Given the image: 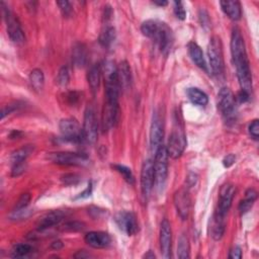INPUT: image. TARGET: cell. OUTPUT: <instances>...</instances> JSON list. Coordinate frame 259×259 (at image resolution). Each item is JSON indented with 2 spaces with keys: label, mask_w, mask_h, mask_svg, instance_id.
Here are the masks:
<instances>
[{
  "label": "cell",
  "mask_w": 259,
  "mask_h": 259,
  "mask_svg": "<svg viewBox=\"0 0 259 259\" xmlns=\"http://www.w3.org/2000/svg\"><path fill=\"white\" fill-rule=\"evenodd\" d=\"M235 98L233 92L228 87H223L218 94V108L226 120H231L235 115Z\"/></svg>",
  "instance_id": "30bf717a"
},
{
  "label": "cell",
  "mask_w": 259,
  "mask_h": 259,
  "mask_svg": "<svg viewBox=\"0 0 259 259\" xmlns=\"http://www.w3.org/2000/svg\"><path fill=\"white\" fill-rule=\"evenodd\" d=\"M154 185V160L147 159L143 163L142 170H141V193H142V196L145 201H148Z\"/></svg>",
  "instance_id": "ba28073f"
},
{
  "label": "cell",
  "mask_w": 259,
  "mask_h": 259,
  "mask_svg": "<svg viewBox=\"0 0 259 259\" xmlns=\"http://www.w3.org/2000/svg\"><path fill=\"white\" fill-rule=\"evenodd\" d=\"M21 135H22L21 132H19V131H14V132H11V134L9 135V137H10V139H17Z\"/></svg>",
  "instance_id": "f5cc1de1"
},
{
  "label": "cell",
  "mask_w": 259,
  "mask_h": 259,
  "mask_svg": "<svg viewBox=\"0 0 259 259\" xmlns=\"http://www.w3.org/2000/svg\"><path fill=\"white\" fill-rule=\"evenodd\" d=\"M117 77H119L121 88L128 89L129 87H131L132 74L128 62L123 61L120 66H117Z\"/></svg>",
  "instance_id": "cb8c5ba5"
},
{
  "label": "cell",
  "mask_w": 259,
  "mask_h": 259,
  "mask_svg": "<svg viewBox=\"0 0 259 259\" xmlns=\"http://www.w3.org/2000/svg\"><path fill=\"white\" fill-rule=\"evenodd\" d=\"M257 198V193L253 188H249L245 193V198L242 199L239 205V210L241 215L248 213Z\"/></svg>",
  "instance_id": "f1b7e54d"
},
{
  "label": "cell",
  "mask_w": 259,
  "mask_h": 259,
  "mask_svg": "<svg viewBox=\"0 0 259 259\" xmlns=\"http://www.w3.org/2000/svg\"><path fill=\"white\" fill-rule=\"evenodd\" d=\"M84 228H85V224L82 222H77V221L67 222L63 225V230L68 231V232H78V231H82Z\"/></svg>",
  "instance_id": "d590c367"
},
{
  "label": "cell",
  "mask_w": 259,
  "mask_h": 259,
  "mask_svg": "<svg viewBox=\"0 0 259 259\" xmlns=\"http://www.w3.org/2000/svg\"><path fill=\"white\" fill-rule=\"evenodd\" d=\"M84 240L90 247L96 249L105 248V247H108L112 243V237L110 236V234L100 231L87 233L85 235Z\"/></svg>",
  "instance_id": "ac0fdd59"
},
{
  "label": "cell",
  "mask_w": 259,
  "mask_h": 259,
  "mask_svg": "<svg viewBox=\"0 0 259 259\" xmlns=\"http://www.w3.org/2000/svg\"><path fill=\"white\" fill-rule=\"evenodd\" d=\"M64 218L62 210H52L42 216L37 222V228L39 231H44L58 225Z\"/></svg>",
  "instance_id": "d6986e66"
},
{
  "label": "cell",
  "mask_w": 259,
  "mask_h": 259,
  "mask_svg": "<svg viewBox=\"0 0 259 259\" xmlns=\"http://www.w3.org/2000/svg\"><path fill=\"white\" fill-rule=\"evenodd\" d=\"M225 229H226L225 217H222L216 213L213 219H211L210 226V237L216 241L221 240L222 237L224 236V233H225Z\"/></svg>",
  "instance_id": "ffe728a7"
},
{
  "label": "cell",
  "mask_w": 259,
  "mask_h": 259,
  "mask_svg": "<svg viewBox=\"0 0 259 259\" xmlns=\"http://www.w3.org/2000/svg\"><path fill=\"white\" fill-rule=\"evenodd\" d=\"M186 94L193 103L199 105V107H205L209 102V97L207 94L196 87L188 88L186 90Z\"/></svg>",
  "instance_id": "4316f807"
},
{
  "label": "cell",
  "mask_w": 259,
  "mask_h": 259,
  "mask_svg": "<svg viewBox=\"0 0 259 259\" xmlns=\"http://www.w3.org/2000/svg\"><path fill=\"white\" fill-rule=\"evenodd\" d=\"M32 251V247L29 244H26V243L16 244L13 249V257H16V258L25 257L28 254H30Z\"/></svg>",
  "instance_id": "d6a6232c"
},
{
  "label": "cell",
  "mask_w": 259,
  "mask_h": 259,
  "mask_svg": "<svg viewBox=\"0 0 259 259\" xmlns=\"http://www.w3.org/2000/svg\"><path fill=\"white\" fill-rule=\"evenodd\" d=\"M144 257L145 258H155V254L152 253V251H148V253L145 254Z\"/></svg>",
  "instance_id": "11a10c76"
},
{
  "label": "cell",
  "mask_w": 259,
  "mask_h": 259,
  "mask_svg": "<svg viewBox=\"0 0 259 259\" xmlns=\"http://www.w3.org/2000/svg\"><path fill=\"white\" fill-rule=\"evenodd\" d=\"M115 41V30L113 26L107 22L104 25L100 34H99V43L104 48H111Z\"/></svg>",
  "instance_id": "484cf974"
},
{
  "label": "cell",
  "mask_w": 259,
  "mask_h": 259,
  "mask_svg": "<svg viewBox=\"0 0 259 259\" xmlns=\"http://www.w3.org/2000/svg\"><path fill=\"white\" fill-rule=\"evenodd\" d=\"M31 194H22L20 197L18 198V201L16 204V207L14 210H20V209H25L28 208L30 203H31Z\"/></svg>",
  "instance_id": "74e56055"
},
{
  "label": "cell",
  "mask_w": 259,
  "mask_h": 259,
  "mask_svg": "<svg viewBox=\"0 0 259 259\" xmlns=\"http://www.w3.org/2000/svg\"><path fill=\"white\" fill-rule=\"evenodd\" d=\"M32 151L33 147L32 145H28L14 151L10 156V161L13 163V165H15V164L25 163L27 158L32 153Z\"/></svg>",
  "instance_id": "83f0119b"
},
{
  "label": "cell",
  "mask_w": 259,
  "mask_h": 259,
  "mask_svg": "<svg viewBox=\"0 0 259 259\" xmlns=\"http://www.w3.org/2000/svg\"><path fill=\"white\" fill-rule=\"evenodd\" d=\"M113 168L116 171L119 172L124 179L129 183V184H134L135 183V178H134V174L132 172V170L130 169L129 167L125 166V165H121V164H114L113 165Z\"/></svg>",
  "instance_id": "1f68e13d"
},
{
  "label": "cell",
  "mask_w": 259,
  "mask_h": 259,
  "mask_svg": "<svg viewBox=\"0 0 259 259\" xmlns=\"http://www.w3.org/2000/svg\"><path fill=\"white\" fill-rule=\"evenodd\" d=\"M236 194V188L232 184H225L223 185L220 191L219 196V205L218 210L216 213L222 217H226L228 211L232 206L233 198Z\"/></svg>",
  "instance_id": "9a60e30c"
},
{
  "label": "cell",
  "mask_w": 259,
  "mask_h": 259,
  "mask_svg": "<svg viewBox=\"0 0 259 259\" xmlns=\"http://www.w3.org/2000/svg\"><path fill=\"white\" fill-rule=\"evenodd\" d=\"M88 52L84 44L77 43L72 50V61L76 67H84L87 64Z\"/></svg>",
  "instance_id": "44dd1931"
},
{
  "label": "cell",
  "mask_w": 259,
  "mask_h": 259,
  "mask_svg": "<svg viewBox=\"0 0 259 259\" xmlns=\"http://www.w3.org/2000/svg\"><path fill=\"white\" fill-rule=\"evenodd\" d=\"M178 256L180 259L190 258V241L186 235L182 234L178 239Z\"/></svg>",
  "instance_id": "4dcf8cb0"
},
{
  "label": "cell",
  "mask_w": 259,
  "mask_h": 259,
  "mask_svg": "<svg viewBox=\"0 0 259 259\" xmlns=\"http://www.w3.org/2000/svg\"><path fill=\"white\" fill-rule=\"evenodd\" d=\"M21 105L18 102H14V103H9L2 109L1 112V120H3L4 117L10 113H13L14 112H16V110H18Z\"/></svg>",
  "instance_id": "60d3db41"
},
{
  "label": "cell",
  "mask_w": 259,
  "mask_h": 259,
  "mask_svg": "<svg viewBox=\"0 0 259 259\" xmlns=\"http://www.w3.org/2000/svg\"><path fill=\"white\" fill-rule=\"evenodd\" d=\"M174 14L178 19L184 20L186 18V11L181 1H174Z\"/></svg>",
  "instance_id": "ab89813d"
},
{
  "label": "cell",
  "mask_w": 259,
  "mask_h": 259,
  "mask_svg": "<svg viewBox=\"0 0 259 259\" xmlns=\"http://www.w3.org/2000/svg\"><path fill=\"white\" fill-rule=\"evenodd\" d=\"M91 193H92V183L89 182L87 187H86V190L83 192V193H81L80 195H78L76 198H85V197H88L91 195Z\"/></svg>",
  "instance_id": "7dc6e473"
},
{
  "label": "cell",
  "mask_w": 259,
  "mask_h": 259,
  "mask_svg": "<svg viewBox=\"0 0 259 259\" xmlns=\"http://www.w3.org/2000/svg\"><path fill=\"white\" fill-rule=\"evenodd\" d=\"M82 133H83V140L89 144H94L97 142L98 136V125L92 107H87L84 113L83 120V128H82Z\"/></svg>",
  "instance_id": "9c48e42d"
},
{
  "label": "cell",
  "mask_w": 259,
  "mask_h": 259,
  "mask_svg": "<svg viewBox=\"0 0 259 259\" xmlns=\"http://www.w3.org/2000/svg\"><path fill=\"white\" fill-rule=\"evenodd\" d=\"M154 4L159 5V6H166L168 2L167 1H154Z\"/></svg>",
  "instance_id": "db71d44e"
},
{
  "label": "cell",
  "mask_w": 259,
  "mask_h": 259,
  "mask_svg": "<svg viewBox=\"0 0 259 259\" xmlns=\"http://www.w3.org/2000/svg\"><path fill=\"white\" fill-rule=\"evenodd\" d=\"M231 54L236 67L237 78L241 90L251 94L252 92V75L250 70V63L247 57L246 47L241 31L238 28H234L231 34Z\"/></svg>",
  "instance_id": "6da1fadb"
},
{
  "label": "cell",
  "mask_w": 259,
  "mask_h": 259,
  "mask_svg": "<svg viewBox=\"0 0 259 259\" xmlns=\"http://www.w3.org/2000/svg\"><path fill=\"white\" fill-rule=\"evenodd\" d=\"M186 144V136L183 127L178 119L174 123V127L172 129V132L168 139V144L166 146L168 156L172 159L179 158L183 154Z\"/></svg>",
  "instance_id": "3957f363"
},
{
  "label": "cell",
  "mask_w": 259,
  "mask_h": 259,
  "mask_svg": "<svg viewBox=\"0 0 259 259\" xmlns=\"http://www.w3.org/2000/svg\"><path fill=\"white\" fill-rule=\"evenodd\" d=\"M249 134L254 140H258L259 138V121L254 120L249 125Z\"/></svg>",
  "instance_id": "b9f144b4"
},
{
  "label": "cell",
  "mask_w": 259,
  "mask_h": 259,
  "mask_svg": "<svg viewBox=\"0 0 259 259\" xmlns=\"http://www.w3.org/2000/svg\"><path fill=\"white\" fill-rule=\"evenodd\" d=\"M57 5L60 8L61 13L64 16L69 17L72 15V6L67 0H62V1H57Z\"/></svg>",
  "instance_id": "f35d334b"
},
{
  "label": "cell",
  "mask_w": 259,
  "mask_h": 259,
  "mask_svg": "<svg viewBox=\"0 0 259 259\" xmlns=\"http://www.w3.org/2000/svg\"><path fill=\"white\" fill-rule=\"evenodd\" d=\"M187 50H188V54H190L194 63L201 69L207 70L204 53L201 49V47H199L194 42H191V43H188V45H187Z\"/></svg>",
  "instance_id": "603a6c76"
},
{
  "label": "cell",
  "mask_w": 259,
  "mask_h": 259,
  "mask_svg": "<svg viewBox=\"0 0 259 259\" xmlns=\"http://www.w3.org/2000/svg\"><path fill=\"white\" fill-rule=\"evenodd\" d=\"M59 129L62 137L70 142H80L83 140V133L79 123L71 117L61 120L59 123Z\"/></svg>",
  "instance_id": "8fae6325"
},
{
  "label": "cell",
  "mask_w": 259,
  "mask_h": 259,
  "mask_svg": "<svg viewBox=\"0 0 259 259\" xmlns=\"http://www.w3.org/2000/svg\"><path fill=\"white\" fill-rule=\"evenodd\" d=\"M154 174L155 186L158 191H161L165 185L168 174V153L166 146L162 145L154 154Z\"/></svg>",
  "instance_id": "277c9868"
},
{
  "label": "cell",
  "mask_w": 259,
  "mask_h": 259,
  "mask_svg": "<svg viewBox=\"0 0 259 259\" xmlns=\"http://www.w3.org/2000/svg\"><path fill=\"white\" fill-rule=\"evenodd\" d=\"M70 80V73H69V69L67 66H63L59 70V72L57 74L56 81L59 86H67Z\"/></svg>",
  "instance_id": "e575fe53"
},
{
  "label": "cell",
  "mask_w": 259,
  "mask_h": 259,
  "mask_svg": "<svg viewBox=\"0 0 259 259\" xmlns=\"http://www.w3.org/2000/svg\"><path fill=\"white\" fill-rule=\"evenodd\" d=\"M222 10L225 13V15L232 20L237 21L241 18L242 9L241 4L238 1H221L220 2Z\"/></svg>",
  "instance_id": "7402d4cb"
},
{
  "label": "cell",
  "mask_w": 259,
  "mask_h": 259,
  "mask_svg": "<svg viewBox=\"0 0 259 259\" xmlns=\"http://www.w3.org/2000/svg\"><path fill=\"white\" fill-rule=\"evenodd\" d=\"M63 247H64V244H63V242L61 240H57V241H55V242H53L51 244V248L54 249V250H57V251L62 249Z\"/></svg>",
  "instance_id": "681fc988"
},
{
  "label": "cell",
  "mask_w": 259,
  "mask_h": 259,
  "mask_svg": "<svg viewBox=\"0 0 259 259\" xmlns=\"http://www.w3.org/2000/svg\"><path fill=\"white\" fill-rule=\"evenodd\" d=\"M1 9L3 18L6 22V30L9 39L16 44H22L26 41V36L17 17L11 13L4 2H1Z\"/></svg>",
  "instance_id": "5b68a950"
},
{
  "label": "cell",
  "mask_w": 259,
  "mask_h": 259,
  "mask_svg": "<svg viewBox=\"0 0 259 259\" xmlns=\"http://www.w3.org/2000/svg\"><path fill=\"white\" fill-rule=\"evenodd\" d=\"M197 179V176L194 173H191L190 175H188V178H187V183L190 186H193L194 184H195V181Z\"/></svg>",
  "instance_id": "816d5d0a"
},
{
  "label": "cell",
  "mask_w": 259,
  "mask_h": 259,
  "mask_svg": "<svg viewBox=\"0 0 259 259\" xmlns=\"http://www.w3.org/2000/svg\"><path fill=\"white\" fill-rule=\"evenodd\" d=\"M174 205L178 216L182 220H186L190 215L191 197L186 188H180L174 194Z\"/></svg>",
  "instance_id": "e0dca14e"
},
{
  "label": "cell",
  "mask_w": 259,
  "mask_h": 259,
  "mask_svg": "<svg viewBox=\"0 0 259 259\" xmlns=\"http://www.w3.org/2000/svg\"><path fill=\"white\" fill-rule=\"evenodd\" d=\"M101 66L98 64L93 65L88 71L87 80L88 84L93 93H96L100 85V79H101Z\"/></svg>",
  "instance_id": "d4e9b609"
},
{
  "label": "cell",
  "mask_w": 259,
  "mask_h": 259,
  "mask_svg": "<svg viewBox=\"0 0 259 259\" xmlns=\"http://www.w3.org/2000/svg\"><path fill=\"white\" fill-rule=\"evenodd\" d=\"M235 161H236V156H235L234 154H229L225 158H224L223 165L225 166L226 168H229V167H231L233 165V164L235 163Z\"/></svg>",
  "instance_id": "ee69618b"
},
{
  "label": "cell",
  "mask_w": 259,
  "mask_h": 259,
  "mask_svg": "<svg viewBox=\"0 0 259 259\" xmlns=\"http://www.w3.org/2000/svg\"><path fill=\"white\" fill-rule=\"evenodd\" d=\"M49 160L58 165L66 166H83L88 164L89 158L83 153L75 152H55L50 153Z\"/></svg>",
  "instance_id": "8992f818"
},
{
  "label": "cell",
  "mask_w": 259,
  "mask_h": 259,
  "mask_svg": "<svg viewBox=\"0 0 259 259\" xmlns=\"http://www.w3.org/2000/svg\"><path fill=\"white\" fill-rule=\"evenodd\" d=\"M171 245H172V231L171 225L167 219L161 222L160 226V249L164 258L171 257Z\"/></svg>",
  "instance_id": "2e32d148"
},
{
  "label": "cell",
  "mask_w": 259,
  "mask_h": 259,
  "mask_svg": "<svg viewBox=\"0 0 259 259\" xmlns=\"http://www.w3.org/2000/svg\"><path fill=\"white\" fill-rule=\"evenodd\" d=\"M163 123L161 121L160 115L158 113H155V115L153 116L150 130V148L153 154H155L157 150L163 145Z\"/></svg>",
  "instance_id": "5bb4252c"
},
{
  "label": "cell",
  "mask_w": 259,
  "mask_h": 259,
  "mask_svg": "<svg viewBox=\"0 0 259 259\" xmlns=\"http://www.w3.org/2000/svg\"><path fill=\"white\" fill-rule=\"evenodd\" d=\"M242 257V251L239 248V247H234L233 249H231L230 254H229V258L231 259H240Z\"/></svg>",
  "instance_id": "bcb514c9"
},
{
  "label": "cell",
  "mask_w": 259,
  "mask_h": 259,
  "mask_svg": "<svg viewBox=\"0 0 259 259\" xmlns=\"http://www.w3.org/2000/svg\"><path fill=\"white\" fill-rule=\"evenodd\" d=\"M33 213V210L25 208V209H20V210H14L13 213L9 215V219L13 221H20V220H26L30 218Z\"/></svg>",
  "instance_id": "836d02e7"
},
{
  "label": "cell",
  "mask_w": 259,
  "mask_h": 259,
  "mask_svg": "<svg viewBox=\"0 0 259 259\" xmlns=\"http://www.w3.org/2000/svg\"><path fill=\"white\" fill-rule=\"evenodd\" d=\"M79 97H80L79 94L76 91L69 92L67 94V99H68V101H69L70 104H75V103H77V101L79 100Z\"/></svg>",
  "instance_id": "f6af8a7d"
},
{
  "label": "cell",
  "mask_w": 259,
  "mask_h": 259,
  "mask_svg": "<svg viewBox=\"0 0 259 259\" xmlns=\"http://www.w3.org/2000/svg\"><path fill=\"white\" fill-rule=\"evenodd\" d=\"M208 57L211 71L216 75H220L224 71V55L223 46L219 37H213L208 47Z\"/></svg>",
  "instance_id": "52a82bcc"
},
{
  "label": "cell",
  "mask_w": 259,
  "mask_h": 259,
  "mask_svg": "<svg viewBox=\"0 0 259 259\" xmlns=\"http://www.w3.org/2000/svg\"><path fill=\"white\" fill-rule=\"evenodd\" d=\"M25 171H26V162L15 164V165H13V169H11V176L16 178V176L21 175Z\"/></svg>",
  "instance_id": "7bdbcfd3"
},
{
  "label": "cell",
  "mask_w": 259,
  "mask_h": 259,
  "mask_svg": "<svg viewBox=\"0 0 259 259\" xmlns=\"http://www.w3.org/2000/svg\"><path fill=\"white\" fill-rule=\"evenodd\" d=\"M249 97H250V94H248L247 92L241 90L239 93H238V99L240 102H246L247 100L249 99Z\"/></svg>",
  "instance_id": "c3c4849f"
},
{
  "label": "cell",
  "mask_w": 259,
  "mask_h": 259,
  "mask_svg": "<svg viewBox=\"0 0 259 259\" xmlns=\"http://www.w3.org/2000/svg\"><path fill=\"white\" fill-rule=\"evenodd\" d=\"M114 221L119 228L128 236H134L139 232V224L137 217L132 211H120L114 217Z\"/></svg>",
  "instance_id": "4fadbf2b"
},
{
  "label": "cell",
  "mask_w": 259,
  "mask_h": 259,
  "mask_svg": "<svg viewBox=\"0 0 259 259\" xmlns=\"http://www.w3.org/2000/svg\"><path fill=\"white\" fill-rule=\"evenodd\" d=\"M61 180L67 186L75 185L80 181V176L76 173H67V174L62 176Z\"/></svg>",
  "instance_id": "8d00e7d4"
},
{
  "label": "cell",
  "mask_w": 259,
  "mask_h": 259,
  "mask_svg": "<svg viewBox=\"0 0 259 259\" xmlns=\"http://www.w3.org/2000/svg\"><path fill=\"white\" fill-rule=\"evenodd\" d=\"M117 121H119V100L105 98L101 120L103 131H110L112 128L115 127Z\"/></svg>",
  "instance_id": "7c38bea8"
},
{
  "label": "cell",
  "mask_w": 259,
  "mask_h": 259,
  "mask_svg": "<svg viewBox=\"0 0 259 259\" xmlns=\"http://www.w3.org/2000/svg\"><path fill=\"white\" fill-rule=\"evenodd\" d=\"M141 32H142L144 36L152 39L156 43L162 54L166 56L170 52L174 38L173 32L167 26V23L148 19L142 23Z\"/></svg>",
  "instance_id": "7a4b0ae2"
},
{
  "label": "cell",
  "mask_w": 259,
  "mask_h": 259,
  "mask_svg": "<svg viewBox=\"0 0 259 259\" xmlns=\"http://www.w3.org/2000/svg\"><path fill=\"white\" fill-rule=\"evenodd\" d=\"M30 83L33 90L41 91L45 84V76L41 69H33L30 74Z\"/></svg>",
  "instance_id": "f546056e"
},
{
  "label": "cell",
  "mask_w": 259,
  "mask_h": 259,
  "mask_svg": "<svg viewBox=\"0 0 259 259\" xmlns=\"http://www.w3.org/2000/svg\"><path fill=\"white\" fill-rule=\"evenodd\" d=\"M91 255L89 254V253H87L85 250H80V251H78L75 255H74V257L75 258H80V259H84V258H89Z\"/></svg>",
  "instance_id": "f907efd6"
}]
</instances>
